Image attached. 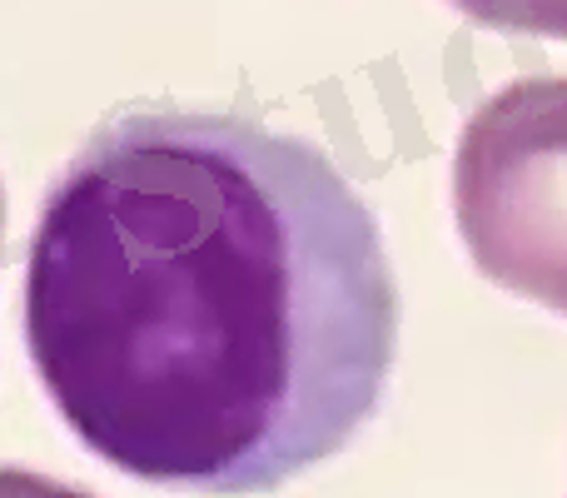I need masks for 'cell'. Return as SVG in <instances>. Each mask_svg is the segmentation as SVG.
I'll return each mask as SVG.
<instances>
[{
    "label": "cell",
    "mask_w": 567,
    "mask_h": 498,
    "mask_svg": "<svg viewBox=\"0 0 567 498\" xmlns=\"http://www.w3.org/2000/svg\"><path fill=\"white\" fill-rule=\"evenodd\" d=\"M25 344L110 469L275 494L349 449L399 349L379 220L313 140L135 105L75 150L25 260Z\"/></svg>",
    "instance_id": "cell-1"
},
{
    "label": "cell",
    "mask_w": 567,
    "mask_h": 498,
    "mask_svg": "<svg viewBox=\"0 0 567 498\" xmlns=\"http://www.w3.org/2000/svg\"><path fill=\"white\" fill-rule=\"evenodd\" d=\"M453 215L493 284L567 314V75L513 80L473 110Z\"/></svg>",
    "instance_id": "cell-2"
},
{
    "label": "cell",
    "mask_w": 567,
    "mask_h": 498,
    "mask_svg": "<svg viewBox=\"0 0 567 498\" xmlns=\"http://www.w3.org/2000/svg\"><path fill=\"white\" fill-rule=\"evenodd\" d=\"M449 6L483 30L567 40V0H449Z\"/></svg>",
    "instance_id": "cell-3"
},
{
    "label": "cell",
    "mask_w": 567,
    "mask_h": 498,
    "mask_svg": "<svg viewBox=\"0 0 567 498\" xmlns=\"http://www.w3.org/2000/svg\"><path fill=\"white\" fill-rule=\"evenodd\" d=\"M0 498H90V494L30 469H0Z\"/></svg>",
    "instance_id": "cell-4"
},
{
    "label": "cell",
    "mask_w": 567,
    "mask_h": 498,
    "mask_svg": "<svg viewBox=\"0 0 567 498\" xmlns=\"http://www.w3.org/2000/svg\"><path fill=\"white\" fill-rule=\"evenodd\" d=\"M0 225H6V195H0Z\"/></svg>",
    "instance_id": "cell-5"
}]
</instances>
